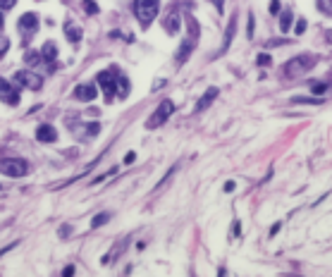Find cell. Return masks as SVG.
Returning <instances> with one entry per match:
<instances>
[{
	"mask_svg": "<svg viewBox=\"0 0 332 277\" xmlns=\"http://www.w3.org/2000/svg\"><path fill=\"white\" fill-rule=\"evenodd\" d=\"M0 29H2V15H0Z\"/></svg>",
	"mask_w": 332,
	"mask_h": 277,
	"instance_id": "36",
	"label": "cell"
},
{
	"mask_svg": "<svg viewBox=\"0 0 332 277\" xmlns=\"http://www.w3.org/2000/svg\"><path fill=\"white\" fill-rule=\"evenodd\" d=\"M84 10H86L88 15H96V12H98V5H96L93 0H84Z\"/></svg>",
	"mask_w": 332,
	"mask_h": 277,
	"instance_id": "20",
	"label": "cell"
},
{
	"mask_svg": "<svg viewBox=\"0 0 332 277\" xmlns=\"http://www.w3.org/2000/svg\"><path fill=\"white\" fill-rule=\"evenodd\" d=\"M15 84H19V86H27L31 91H38L43 82H41V77H36L34 72H29V69H19V72H15Z\"/></svg>",
	"mask_w": 332,
	"mask_h": 277,
	"instance_id": "5",
	"label": "cell"
},
{
	"mask_svg": "<svg viewBox=\"0 0 332 277\" xmlns=\"http://www.w3.org/2000/svg\"><path fill=\"white\" fill-rule=\"evenodd\" d=\"M10 51V38L0 36V57H5V53Z\"/></svg>",
	"mask_w": 332,
	"mask_h": 277,
	"instance_id": "21",
	"label": "cell"
},
{
	"mask_svg": "<svg viewBox=\"0 0 332 277\" xmlns=\"http://www.w3.org/2000/svg\"><path fill=\"white\" fill-rule=\"evenodd\" d=\"M0 172L7 177H24L29 172V163L24 158H0Z\"/></svg>",
	"mask_w": 332,
	"mask_h": 277,
	"instance_id": "4",
	"label": "cell"
},
{
	"mask_svg": "<svg viewBox=\"0 0 332 277\" xmlns=\"http://www.w3.org/2000/svg\"><path fill=\"white\" fill-rule=\"evenodd\" d=\"M239 234H242V225L234 222V225H232V237H239Z\"/></svg>",
	"mask_w": 332,
	"mask_h": 277,
	"instance_id": "26",
	"label": "cell"
},
{
	"mask_svg": "<svg viewBox=\"0 0 332 277\" xmlns=\"http://www.w3.org/2000/svg\"><path fill=\"white\" fill-rule=\"evenodd\" d=\"M0 191H2V187H0Z\"/></svg>",
	"mask_w": 332,
	"mask_h": 277,
	"instance_id": "37",
	"label": "cell"
},
{
	"mask_svg": "<svg viewBox=\"0 0 332 277\" xmlns=\"http://www.w3.org/2000/svg\"><path fill=\"white\" fill-rule=\"evenodd\" d=\"M234 34H237V17H232L229 19V24H227V31H225V41H222V48H220V55L229 48V43H232V38H234Z\"/></svg>",
	"mask_w": 332,
	"mask_h": 277,
	"instance_id": "14",
	"label": "cell"
},
{
	"mask_svg": "<svg viewBox=\"0 0 332 277\" xmlns=\"http://www.w3.org/2000/svg\"><path fill=\"white\" fill-rule=\"evenodd\" d=\"M36 138H38L41 143H55L57 141L55 127H51V124H41V127L36 129Z\"/></svg>",
	"mask_w": 332,
	"mask_h": 277,
	"instance_id": "9",
	"label": "cell"
},
{
	"mask_svg": "<svg viewBox=\"0 0 332 277\" xmlns=\"http://www.w3.org/2000/svg\"><path fill=\"white\" fill-rule=\"evenodd\" d=\"M218 93H220V91H218L215 86H210V88H208V91H206V93L201 96V101L196 103V108H194L196 115H198V112H203V110H208V108H210V103H213V101L218 98Z\"/></svg>",
	"mask_w": 332,
	"mask_h": 277,
	"instance_id": "8",
	"label": "cell"
},
{
	"mask_svg": "<svg viewBox=\"0 0 332 277\" xmlns=\"http://www.w3.org/2000/svg\"><path fill=\"white\" fill-rule=\"evenodd\" d=\"M256 62H258V65H261V67H268V65H270V62H273V57L268 55V53H261V55H258V60H256Z\"/></svg>",
	"mask_w": 332,
	"mask_h": 277,
	"instance_id": "22",
	"label": "cell"
},
{
	"mask_svg": "<svg viewBox=\"0 0 332 277\" xmlns=\"http://www.w3.org/2000/svg\"><path fill=\"white\" fill-rule=\"evenodd\" d=\"M311 88H313V93H325V88H328V84H323V82H315V84H311Z\"/></svg>",
	"mask_w": 332,
	"mask_h": 277,
	"instance_id": "23",
	"label": "cell"
},
{
	"mask_svg": "<svg viewBox=\"0 0 332 277\" xmlns=\"http://www.w3.org/2000/svg\"><path fill=\"white\" fill-rule=\"evenodd\" d=\"M110 218H112L110 213H98V215L91 220V229H98V227H103V225L110 220Z\"/></svg>",
	"mask_w": 332,
	"mask_h": 277,
	"instance_id": "17",
	"label": "cell"
},
{
	"mask_svg": "<svg viewBox=\"0 0 332 277\" xmlns=\"http://www.w3.org/2000/svg\"><path fill=\"white\" fill-rule=\"evenodd\" d=\"M292 22H294V17H292V10H284V12H282V17H280V29H282V31H289Z\"/></svg>",
	"mask_w": 332,
	"mask_h": 277,
	"instance_id": "16",
	"label": "cell"
},
{
	"mask_svg": "<svg viewBox=\"0 0 332 277\" xmlns=\"http://www.w3.org/2000/svg\"><path fill=\"white\" fill-rule=\"evenodd\" d=\"M325 36H328V43H330V46H332V29H330V31H328V34H325Z\"/></svg>",
	"mask_w": 332,
	"mask_h": 277,
	"instance_id": "35",
	"label": "cell"
},
{
	"mask_svg": "<svg viewBox=\"0 0 332 277\" xmlns=\"http://www.w3.org/2000/svg\"><path fill=\"white\" fill-rule=\"evenodd\" d=\"M65 34H67V38H70L72 43H79V41H82V29L74 27L72 22H67V24H65Z\"/></svg>",
	"mask_w": 332,
	"mask_h": 277,
	"instance_id": "15",
	"label": "cell"
},
{
	"mask_svg": "<svg viewBox=\"0 0 332 277\" xmlns=\"http://www.w3.org/2000/svg\"><path fill=\"white\" fill-rule=\"evenodd\" d=\"M17 27L22 29L24 34H31V31H36V29H38V17H36L34 12H27V15H22V17H19Z\"/></svg>",
	"mask_w": 332,
	"mask_h": 277,
	"instance_id": "10",
	"label": "cell"
},
{
	"mask_svg": "<svg viewBox=\"0 0 332 277\" xmlns=\"http://www.w3.org/2000/svg\"><path fill=\"white\" fill-rule=\"evenodd\" d=\"M77 101H82V103H88V101H93L96 96H98V86L96 84H79V86H74V93H72Z\"/></svg>",
	"mask_w": 332,
	"mask_h": 277,
	"instance_id": "7",
	"label": "cell"
},
{
	"mask_svg": "<svg viewBox=\"0 0 332 277\" xmlns=\"http://www.w3.org/2000/svg\"><path fill=\"white\" fill-rule=\"evenodd\" d=\"M24 60H27L29 65H38V62H41V53L31 51V53H27V57H24Z\"/></svg>",
	"mask_w": 332,
	"mask_h": 277,
	"instance_id": "19",
	"label": "cell"
},
{
	"mask_svg": "<svg viewBox=\"0 0 332 277\" xmlns=\"http://www.w3.org/2000/svg\"><path fill=\"white\" fill-rule=\"evenodd\" d=\"M163 27H165L167 34H177V31H179V12H177V10H172V12L167 15Z\"/></svg>",
	"mask_w": 332,
	"mask_h": 277,
	"instance_id": "13",
	"label": "cell"
},
{
	"mask_svg": "<svg viewBox=\"0 0 332 277\" xmlns=\"http://www.w3.org/2000/svg\"><path fill=\"white\" fill-rule=\"evenodd\" d=\"M62 277H74V265H67V268L62 270Z\"/></svg>",
	"mask_w": 332,
	"mask_h": 277,
	"instance_id": "27",
	"label": "cell"
},
{
	"mask_svg": "<svg viewBox=\"0 0 332 277\" xmlns=\"http://www.w3.org/2000/svg\"><path fill=\"white\" fill-rule=\"evenodd\" d=\"M134 160H137V153H127V156H124V163H127V165L134 163Z\"/></svg>",
	"mask_w": 332,
	"mask_h": 277,
	"instance_id": "30",
	"label": "cell"
},
{
	"mask_svg": "<svg viewBox=\"0 0 332 277\" xmlns=\"http://www.w3.org/2000/svg\"><path fill=\"white\" fill-rule=\"evenodd\" d=\"M249 38H253V15L249 17Z\"/></svg>",
	"mask_w": 332,
	"mask_h": 277,
	"instance_id": "32",
	"label": "cell"
},
{
	"mask_svg": "<svg viewBox=\"0 0 332 277\" xmlns=\"http://www.w3.org/2000/svg\"><path fill=\"white\" fill-rule=\"evenodd\" d=\"M65 2H67V0H65Z\"/></svg>",
	"mask_w": 332,
	"mask_h": 277,
	"instance_id": "38",
	"label": "cell"
},
{
	"mask_svg": "<svg viewBox=\"0 0 332 277\" xmlns=\"http://www.w3.org/2000/svg\"><path fill=\"white\" fill-rule=\"evenodd\" d=\"M196 43H198V41H194V38H189V36L184 38L182 48L177 51V65H184V62L189 60V55H192V51L196 48Z\"/></svg>",
	"mask_w": 332,
	"mask_h": 277,
	"instance_id": "11",
	"label": "cell"
},
{
	"mask_svg": "<svg viewBox=\"0 0 332 277\" xmlns=\"http://www.w3.org/2000/svg\"><path fill=\"white\" fill-rule=\"evenodd\" d=\"M225 191H227V194L234 191V182H227V184H225Z\"/></svg>",
	"mask_w": 332,
	"mask_h": 277,
	"instance_id": "33",
	"label": "cell"
},
{
	"mask_svg": "<svg viewBox=\"0 0 332 277\" xmlns=\"http://www.w3.org/2000/svg\"><path fill=\"white\" fill-rule=\"evenodd\" d=\"M294 103H315V105H320V103H323V98H308V96H297V98H294Z\"/></svg>",
	"mask_w": 332,
	"mask_h": 277,
	"instance_id": "18",
	"label": "cell"
},
{
	"mask_svg": "<svg viewBox=\"0 0 332 277\" xmlns=\"http://www.w3.org/2000/svg\"><path fill=\"white\" fill-rule=\"evenodd\" d=\"M277 232H280V222H275V225H273V227H270V237H275Z\"/></svg>",
	"mask_w": 332,
	"mask_h": 277,
	"instance_id": "31",
	"label": "cell"
},
{
	"mask_svg": "<svg viewBox=\"0 0 332 277\" xmlns=\"http://www.w3.org/2000/svg\"><path fill=\"white\" fill-rule=\"evenodd\" d=\"M38 53H41V60H46V62H48V65H51V67H53V65H55V57H57V48H55V43H53V41H48V43H46V46H43V48H41V51H38Z\"/></svg>",
	"mask_w": 332,
	"mask_h": 277,
	"instance_id": "12",
	"label": "cell"
},
{
	"mask_svg": "<svg viewBox=\"0 0 332 277\" xmlns=\"http://www.w3.org/2000/svg\"><path fill=\"white\" fill-rule=\"evenodd\" d=\"M175 112V103L170 101V98H165L158 108H156V112L148 117V122H146V127L148 129H158V127H163L167 120H170V115Z\"/></svg>",
	"mask_w": 332,
	"mask_h": 277,
	"instance_id": "3",
	"label": "cell"
},
{
	"mask_svg": "<svg viewBox=\"0 0 332 277\" xmlns=\"http://www.w3.org/2000/svg\"><path fill=\"white\" fill-rule=\"evenodd\" d=\"M304 31H306V22L299 19V22H297V34H304Z\"/></svg>",
	"mask_w": 332,
	"mask_h": 277,
	"instance_id": "29",
	"label": "cell"
},
{
	"mask_svg": "<svg viewBox=\"0 0 332 277\" xmlns=\"http://www.w3.org/2000/svg\"><path fill=\"white\" fill-rule=\"evenodd\" d=\"M215 2V7H218V12H222V0H213Z\"/></svg>",
	"mask_w": 332,
	"mask_h": 277,
	"instance_id": "34",
	"label": "cell"
},
{
	"mask_svg": "<svg viewBox=\"0 0 332 277\" xmlns=\"http://www.w3.org/2000/svg\"><path fill=\"white\" fill-rule=\"evenodd\" d=\"M70 232H72V227H70V225H62V227H60V237H62V239H67V237H70Z\"/></svg>",
	"mask_w": 332,
	"mask_h": 277,
	"instance_id": "24",
	"label": "cell"
},
{
	"mask_svg": "<svg viewBox=\"0 0 332 277\" xmlns=\"http://www.w3.org/2000/svg\"><path fill=\"white\" fill-rule=\"evenodd\" d=\"M15 2L17 0H0V10H10V7H15Z\"/></svg>",
	"mask_w": 332,
	"mask_h": 277,
	"instance_id": "25",
	"label": "cell"
},
{
	"mask_svg": "<svg viewBox=\"0 0 332 277\" xmlns=\"http://www.w3.org/2000/svg\"><path fill=\"white\" fill-rule=\"evenodd\" d=\"M270 12H273V15L280 12V0H273V2H270Z\"/></svg>",
	"mask_w": 332,
	"mask_h": 277,
	"instance_id": "28",
	"label": "cell"
},
{
	"mask_svg": "<svg viewBox=\"0 0 332 277\" xmlns=\"http://www.w3.org/2000/svg\"><path fill=\"white\" fill-rule=\"evenodd\" d=\"M160 10V0H134V15L141 22V27H151V22L158 17Z\"/></svg>",
	"mask_w": 332,
	"mask_h": 277,
	"instance_id": "2",
	"label": "cell"
},
{
	"mask_svg": "<svg viewBox=\"0 0 332 277\" xmlns=\"http://www.w3.org/2000/svg\"><path fill=\"white\" fill-rule=\"evenodd\" d=\"M0 101L7 105H19V88H15L10 82L0 79Z\"/></svg>",
	"mask_w": 332,
	"mask_h": 277,
	"instance_id": "6",
	"label": "cell"
},
{
	"mask_svg": "<svg viewBox=\"0 0 332 277\" xmlns=\"http://www.w3.org/2000/svg\"><path fill=\"white\" fill-rule=\"evenodd\" d=\"M318 62V55H297L292 57L289 62H284V67H282V72H284V77H289V79H297V77H301L306 74L313 65Z\"/></svg>",
	"mask_w": 332,
	"mask_h": 277,
	"instance_id": "1",
	"label": "cell"
}]
</instances>
